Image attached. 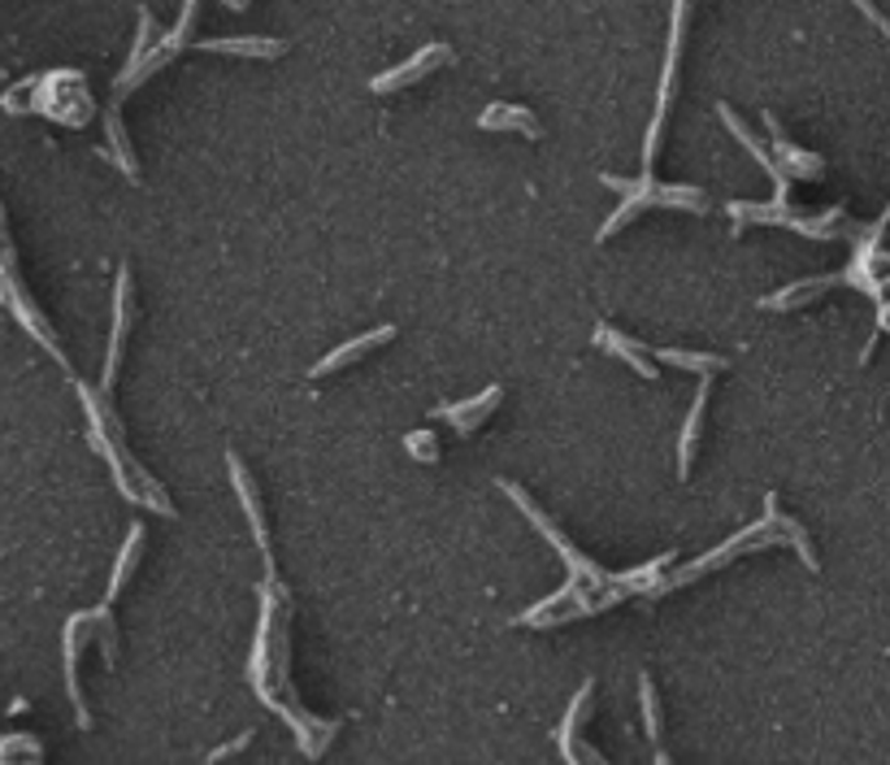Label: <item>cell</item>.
Here are the masks:
<instances>
[{"label":"cell","instance_id":"obj_1","mask_svg":"<svg viewBox=\"0 0 890 765\" xmlns=\"http://www.w3.org/2000/svg\"><path fill=\"white\" fill-rule=\"evenodd\" d=\"M604 183H608V187H621L630 201L604 222L600 240H608L617 227H626L639 209H657V205H661V209H695V214H704V196H699L695 187H657L652 179H643V183H621V179H613V174H604Z\"/></svg>","mask_w":890,"mask_h":765},{"label":"cell","instance_id":"obj_2","mask_svg":"<svg viewBox=\"0 0 890 765\" xmlns=\"http://www.w3.org/2000/svg\"><path fill=\"white\" fill-rule=\"evenodd\" d=\"M4 296H9L13 318H18V322H22V327H26V331H31V335L44 344V353H53L57 362H66V357H61V349H57L53 327H48V322H44V318H39V313H35V309L22 300V287H18V278H13V244H4Z\"/></svg>","mask_w":890,"mask_h":765},{"label":"cell","instance_id":"obj_3","mask_svg":"<svg viewBox=\"0 0 890 765\" xmlns=\"http://www.w3.org/2000/svg\"><path fill=\"white\" fill-rule=\"evenodd\" d=\"M452 57V48L447 44H426L418 57H409L400 70H387V75H378V79H369V88L374 92H400L404 83H413V79H422V75H431L435 70V61H447Z\"/></svg>","mask_w":890,"mask_h":765},{"label":"cell","instance_id":"obj_4","mask_svg":"<svg viewBox=\"0 0 890 765\" xmlns=\"http://www.w3.org/2000/svg\"><path fill=\"white\" fill-rule=\"evenodd\" d=\"M500 396H504V387L491 382L487 391H478V396H469V400H460V404H440L435 418H444V422H452L460 435H469L478 422H487V413L500 404Z\"/></svg>","mask_w":890,"mask_h":765},{"label":"cell","instance_id":"obj_5","mask_svg":"<svg viewBox=\"0 0 890 765\" xmlns=\"http://www.w3.org/2000/svg\"><path fill=\"white\" fill-rule=\"evenodd\" d=\"M391 335H396V327H378V331H369V335H361V340H352V344L334 349L327 362H318V366H313V379H327V375H334V370H343V366L361 362L365 353H374V349H378V344H387Z\"/></svg>","mask_w":890,"mask_h":765},{"label":"cell","instance_id":"obj_6","mask_svg":"<svg viewBox=\"0 0 890 765\" xmlns=\"http://www.w3.org/2000/svg\"><path fill=\"white\" fill-rule=\"evenodd\" d=\"M595 344H600L604 353L621 357L626 366H635V370H639L643 379H661V375H657V366H652V362L643 357V344H635V340H630V335H621L617 327H608V322H604V327L595 331Z\"/></svg>","mask_w":890,"mask_h":765},{"label":"cell","instance_id":"obj_7","mask_svg":"<svg viewBox=\"0 0 890 765\" xmlns=\"http://www.w3.org/2000/svg\"><path fill=\"white\" fill-rule=\"evenodd\" d=\"M478 127L482 130H522L526 139H539L544 135V127H539V118L530 114V110H522V105H491L487 114H478Z\"/></svg>","mask_w":890,"mask_h":765},{"label":"cell","instance_id":"obj_8","mask_svg":"<svg viewBox=\"0 0 890 765\" xmlns=\"http://www.w3.org/2000/svg\"><path fill=\"white\" fill-rule=\"evenodd\" d=\"M226 466H230L235 492H239V501H243V510H248V522H252V535H256V544H261V548H270V535H265V513H261V496H256V488H252L248 470L239 466V457H235V453L226 457Z\"/></svg>","mask_w":890,"mask_h":765},{"label":"cell","instance_id":"obj_9","mask_svg":"<svg viewBox=\"0 0 890 765\" xmlns=\"http://www.w3.org/2000/svg\"><path fill=\"white\" fill-rule=\"evenodd\" d=\"M704 404H708V375L695 391V404H691V418L682 426V444H677V475L691 479V461H695V439H699V426H704Z\"/></svg>","mask_w":890,"mask_h":765},{"label":"cell","instance_id":"obj_10","mask_svg":"<svg viewBox=\"0 0 890 765\" xmlns=\"http://www.w3.org/2000/svg\"><path fill=\"white\" fill-rule=\"evenodd\" d=\"M196 48H205V53H226V57H278V53H287L283 39H205V44H196Z\"/></svg>","mask_w":890,"mask_h":765},{"label":"cell","instance_id":"obj_11","mask_svg":"<svg viewBox=\"0 0 890 765\" xmlns=\"http://www.w3.org/2000/svg\"><path fill=\"white\" fill-rule=\"evenodd\" d=\"M657 357L677 366V370H695V375H717L726 370V357H712V353H682V349H657Z\"/></svg>","mask_w":890,"mask_h":765},{"label":"cell","instance_id":"obj_12","mask_svg":"<svg viewBox=\"0 0 890 765\" xmlns=\"http://www.w3.org/2000/svg\"><path fill=\"white\" fill-rule=\"evenodd\" d=\"M139 548H144V526H135V530H130V539H126V548H122V557H117V566H113V583H110V592H105V601H113V596L122 592L126 574H130V570H135V561H139Z\"/></svg>","mask_w":890,"mask_h":765},{"label":"cell","instance_id":"obj_13","mask_svg":"<svg viewBox=\"0 0 890 765\" xmlns=\"http://www.w3.org/2000/svg\"><path fill=\"white\" fill-rule=\"evenodd\" d=\"M586 705H591V683L582 687V696L573 700V709H569V718H564V727H560V753L573 762V731H578V722H582V713H586Z\"/></svg>","mask_w":890,"mask_h":765},{"label":"cell","instance_id":"obj_14","mask_svg":"<svg viewBox=\"0 0 890 765\" xmlns=\"http://www.w3.org/2000/svg\"><path fill=\"white\" fill-rule=\"evenodd\" d=\"M404 448H409L413 457H422V461H435V457H440V439H435L431 431H409V435H404Z\"/></svg>","mask_w":890,"mask_h":765},{"label":"cell","instance_id":"obj_15","mask_svg":"<svg viewBox=\"0 0 890 765\" xmlns=\"http://www.w3.org/2000/svg\"><path fill=\"white\" fill-rule=\"evenodd\" d=\"M639 692H643V718H648V735L661 740V718H657V692H652V678L643 674L639 678Z\"/></svg>","mask_w":890,"mask_h":765},{"label":"cell","instance_id":"obj_16","mask_svg":"<svg viewBox=\"0 0 890 765\" xmlns=\"http://www.w3.org/2000/svg\"><path fill=\"white\" fill-rule=\"evenodd\" d=\"M18 753H26L31 762H39V744H35V740H26V735H9V740H4V749H0V757H4V762H13Z\"/></svg>","mask_w":890,"mask_h":765},{"label":"cell","instance_id":"obj_17","mask_svg":"<svg viewBox=\"0 0 890 765\" xmlns=\"http://www.w3.org/2000/svg\"><path fill=\"white\" fill-rule=\"evenodd\" d=\"M248 744H252V731H243V735H235L230 744H222V749H214V753H209V762H222V757H230V753H243Z\"/></svg>","mask_w":890,"mask_h":765},{"label":"cell","instance_id":"obj_18","mask_svg":"<svg viewBox=\"0 0 890 765\" xmlns=\"http://www.w3.org/2000/svg\"><path fill=\"white\" fill-rule=\"evenodd\" d=\"M226 9H243V4H248V0H222Z\"/></svg>","mask_w":890,"mask_h":765}]
</instances>
